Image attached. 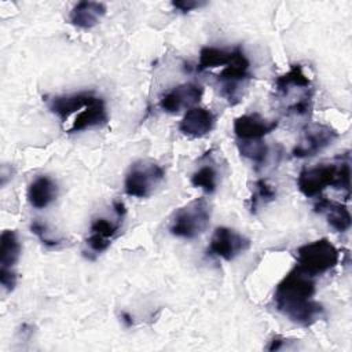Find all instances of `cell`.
<instances>
[{
  "mask_svg": "<svg viewBox=\"0 0 352 352\" xmlns=\"http://www.w3.org/2000/svg\"><path fill=\"white\" fill-rule=\"evenodd\" d=\"M315 290L314 276L296 265L278 283L274 292L275 307L293 323L311 326L324 314L323 307L314 300Z\"/></svg>",
  "mask_w": 352,
  "mask_h": 352,
  "instance_id": "cell-1",
  "label": "cell"
},
{
  "mask_svg": "<svg viewBox=\"0 0 352 352\" xmlns=\"http://www.w3.org/2000/svg\"><path fill=\"white\" fill-rule=\"evenodd\" d=\"M349 155L337 157L333 162H322L315 166L304 168L297 176V187L305 197H318L327 187L344 190L346 198L351 191V165Z\"/></svg>",
  "mask_w": 352,
  "mask_h": 352,
  "instance_id": "cell-2",
  "label": "cell"
},
{
  "mask_svg": "<svg viewBox=\"0 0 352 352\" xmlns=\"http://www.w3.org/2000/svg\"><path fill=\"white\" fill-rule=\"evenodd\" d=\"M210 223V205L205 198H195L177 209L169 223L173 236L194 239L204 234Z\"/></svg>",
  "mask_w": 352,
  "mask_h": 352,
  "instance_id": "cell-3",
  "label": "cell"
},
{
  "mask_svg": "<svg viewBox=\"0 0 352 352\" xmlns=\"http://www.w3.org/2000/svg\"><path fill=\"white\" fill-rule=\"evenodd\" d=\"M250 62L241 45L234 47V56L228 65L216 76L220 95L230 103L236 104L242 99V91L252 78Z\"/></svg>",
  "mask_w": 352,
  "mask_h": 352,
  "instance_id": "cell-4",
  "label": "cell"
},
{
  "mask_svg": "<svg viewBox=\"0 0 352 352\" xmlns=\"http://www.w3.org/2000/svg\"><path fill=\"white\" fill-rule=\"evenodd\" d=\"M296 265L302 272L315 278L333 270L338 264L340 252L327 238H320L301 245L296 250Z\"/></svg>",
  "mask_w": 352,
  "mask_h": 352,
  "instance_id": "cell-5",
  "label": "cell"
},
{
  "mask_svg": "<svg viewBox=\"0 0 352 352\" xmlns=\"http://www.w3.org/2000/svg\"><path fill=\"white\" fill-rule=\"evenodd\" d=\"M164 169L151 160H140L131 165L124 180V190L131 197L146 198L162 182Z\"/></svg>",
  "mask_w": 352,
  "mask_h": 352,
  "instance_id": "cell-6",
  "label": "cell"
},
{
  "mask_svg": "<svg viewBox=\"0 0 352 352\" xmlns=\"http://www.w3.org/2000/svg\"><path fill=\"white\" fill-rule=\"evenodd\" d=\"M250 248V239L228 227H217L210 238L208 253L226 261L234 260Z\"/></svg>",
  "mask_w": 352,
  "mask_h": 352,
  "instance_id": "cell-7",
  "label": "cell"
},
{
  "mask_svg": "<svg viewBox=\"0 0 352 352\" xmlns=\"http://www.w3.org/2000/svg\"><path fill=\"white\" fill-rule=\"evenodd\" d=\"M337 138L338 133L331 126L324 124H311L304 128L301 139L293 148L292 154L297 158L314 157L330 146Z\"/></svg>",
  "mask_w": 352,
  "mask_h": 352,
  "instance_id": "cell-8",
  "label": "cell"
},
{
  "mask_svg": "<svg viewBox=\"0 0 352 352\" xmlns=\"http://www.w3.org/2000/svg\"><path fill=\"white\" fill-rule=\"evenodd\" d=\"M204 95V88L195 82H184L165 92L160 99V107L169 114H176L184 109H191Z\"/></svg>",
  "mask_w": 352,
  "mask_h": 352,
  "instance_id": "cell-9",
  "label": "cell"
},
{
  "mask_svg": "<svg viewBox=\"0 0 352 352\" xmlns=\"http://www.w3.org/2000/svg\"><path fill=\"white\" fill-rule=\"evenodd\" d=\"M278 126L276 120H265L260 114H243L234 120V133L238 140H263Z\"/></svg>",
  "mask_w": 352,
  "mask_h": 352,
  "instance_id": "cell-10",
  "label": "cell"
},
{
  "mask_svg": "<svg viewBox=\"0 0 352 352\" xmlns=\"http://www.w3.org/2000/svg\"><path fill=\"white\" fill-rule=\"evenodd\" d=\"M121 219L122 217L114 221L106 217H98L91 223L89 236L85 241L91 252H94L95 254H99L111 245V241L120 232Z\"/></svg>",
  "mask_w": 352,
  "mask_h": 352,
  "instance_id": "cell-11",
  "label": "cell"
},
{
  "mask_svg": "<svg viewBox=\"0 0 352 352\" xmlns=\"http://www.w3.org/2000/svg\"><path fill=\"white\" fill-rule=\"evenodd\" d=\"M216 124L214 114L205 107H191L179 122V131L191 138L208 135Z\"/></svg>",
  "mask_w": 352,
  "mask_h": 352,
  "instance_id": "cell-12",
  "label": "cell"
},
{
  "mask_svg": "<svg viewBox=\"0 0 352 352\" xmlns=\"http://www.w3.org/2000/svg\"><path fill=\"white\" fill-rule=\"evenodd\" d=\"M98 95L94 92H77L70 95H59L52 96L48 102V109L51 113H54L56 117H59L60 121H67V118L76 113L77 110L85 109L89 103L95 100Z\"/></svg>",
  "mask_w": 352,
  "mask_h": 352,
  "instance_id": "cell-13",
  "label": "cell"
},
{
  "mask_svg": "<svg viewBox=\"0 0 352 352\" xmlns=\"http://www.w3.org/2000/svg\"><path fill=\"white\" fill-rule=\"evenodd\" d=\"M109 121L106 103L100 96H96L84 110H81L74 118L72 126L66 131L67 133H76L91 128H100Z\"/></svg>",
  "mask_w": 352,
  "mask_h": 352,
  "instance_id": "cell-14",
  "label": "cell"
},
{
  "mask_svg": "<svg viewBox=\"0 0 352 352\" xmlns=\"http://www.w3.org/2000/svg\"><path fill=\"white\" fill-rule=\"evenodd\" d=\"M314 210L326 217L329 226L337 232H345L351 227V213L348 208L337 201L329 199L326 197H319L314 205Z\"/></svg>",
  "mask_w": 352,
  "mask_h": 352,
  "instance_id": "cell-15",
  "label": "cell"
},
{
  "mask_svg": "<svg viewBox=\"0 0 352 352\" xmlns=\"http://www.w3.org/2000/svg\"><path fill=\"white\" fill-rule=\"evenodd\" d=\"M106 14V6L99 1H78L70 11L69 21L80 29H91L96 26Z\"/></svg>",
  "mask_w": 352,
  "mask_h": 352,
  "instance_id": "cell-16",
  "label": "cell"
},
{
  "mask_svg": "<svg viewBox=\"0 0 352 352\" xmlns=\"http://www.w3.org/2000/svg\"><path fill=\"white\" fill-rule=\"evenodd\" d=\"M58 195L56 183L48 176L36 177L28 187V201L36 209H44Z\"/></svg>",
  "mask_w": 352,
  "mask_h": 352,
  "instance_id": "cell-17",
  "label": "cell"
},
{
  "mask_svg": "<svg viewBox=\"0 0 352 352\" xmlns=\"http://www.w3.org/2000/svg\"><path fill=\"white\" fill-rule=\"evenodd\" d=\"M274 88L278 96L286 98L289 96L294 89H309L311 88V80L304 73L302 66L300 63L292 65V67L276 77L274 82Z\"/></svg>",
  "mask_w": 352,
  "mask_h": 352,
  "instance_id": "cell-18",
  "label": "cell"
},
{
  "mask_svg": "<svg viewBox=\"0 0 352 352\" xmlns=\"http://www.w3.org/2000/svg\"><path fill=\"white\" fill-rule=\"evenodd\" d=\"M234 56V48L226 50L219 47H204L199 51V60L195 66L197 72H204L208 69L226 66L231 62Z\"/></svg>",
  "mask_w": 352,
  "mask_h": 352,
  "instance_id": "cell-19",
  "label": "cell"
},
{
  "mask_svg": "<svg viewBox=\"0 0 352 352\" xmlns=\"http://www.w3.org/2000/svg\"><path fill=\"white\" fill-rule=\"evenodd\" d=\"M21 243L12 230H6L0 236V268H12L21 256Z\"/></svg>",
  "mask_w": 352,
  "mask_h": 352,
  "instance_id": "cell-20",
  "label": "cell"
},
{
  "mask_svg": "<svg viewBox=\"0 0 352 352\" xmlns=\"http://www.w3.org/2000/svg\"><path fill=\"white\" fill-rule=\"evenodd\" d=\"M275 198H276L275 188L265 179H258L253 183L249 209L252 213H256L260 206L272 202Z\"/></svg>",
  "mask_w": 352,
  "mask_h": 352,
  "instance_id": "cell-21",
  "label": "cell"
},
{
  "mask_svg": "<svg viewBox=\"0 0 352 352\" xmlns=\"http://www.w3.org/2000/svg\"><path fill=\"white\" fill-rule=\"evenodd\" d=\"M191 184L202 188L206 194H213L217 188V172L212 165H204L191 175Z\"/></svg>",
  "mask_w": 352,
  "mask_h": 352,
  "instance_id": "cell-22",
  "label": "cell"
},
{
  "mask_svg": "<svg viewBox=\"0 0 352 352\" xmlns=\"http://www.w3.org/2000/svg\"><path fill=\"white\" fill-rule=\"evenodd\" d=\"M238 148L241 155L249 158L256 165H263L268 155V146L263 140H238Z\"/></svg>",
  "mask_w": 352,
  "mask_h": 352,
  "instance_id": "cell-23",
  "label": "cell"
},
{
  "mask_svg": "<svg viewBox=\"0 0 352 352\" xmlns=\"http://www.w3.org/2000/svg\"><path fill=\"white\" fill-rule=\"evenodd\" d=\"M30 231L41 241V243L47 248H56L59 243H60V239H54L48 235V230H47V226L43 224L41 221L38 220H33L32 224H30Z\"/></svg>",
  "mask_w": 352,
  "mask_h": 352,
  "instance_id": "cell-24",
  "label": "cell"
},
{
  "mask_svg": "<svg viewBox=\"0 0 352 352\" xmlns=\"http://www.w3.org/2000/svg\"><path fill=\"white\" fill-rule=\"evenodd\" d=\"M0 283L6 292H12L16 286V274L12 268H0Z\"/></svg>",
  "mask_w": 352,
  "mask_h": 352,
  "instance_id": "cell-25",
  "label": "cell"
},
{
  "mask_svg": "<svg viewBox=\"0 0 352 352\" xmlns=\"http://www.w3.org/2000/svg\"><path fill=\"white\" fill-rule=\"evenodd\" d=\"M205 4H206L205 1H197V0H176V1H172V7H175L176 10L182 11V12H188V11L201 8Z\"/></svg>",
  "mask_w": 352,
  "mask_h": 352,
  "instance_id": "cell-26",
  "label": "cell"
},
{
  "mask_svg": "<svg viewBox=\"0 0 352 352\" xmlns=\"http://www.w3.org/2000/svg\"><path fill=\"white\" fill-rule=\"evenodd\" d=\"M286 341H287L286 338H282V337H274V338L270 341V345L267 346V349H268V351H278V349H280L285 344H287Z\"/></svg>",
  "mask_w": 352,
  "mask_h": 352,
  "instance_id": "cell-27",
  "label": "cell"
},
{
  "mask_svg": "<svg viewBox=\"0 0 352 352\" xmlns=\"http://www.w3.org/2000/svg\"><path fill=\"white\" fill-rule=\"evenodd\" d=\"M122 320H124V323L126 324V326H132V323H133V320H132V316L129 315V314H126V312H122Z\"/></svg>",
  "mask_w": 352,
  "mask_h": 352,
  "instance_id": "cell-28",
  "label": "cell"
}]
</instances>
